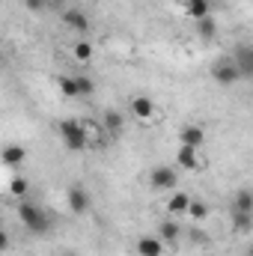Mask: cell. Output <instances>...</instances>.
<instances>
[{"instance_id": "obj_13", "label": "cell", "mask_w": 253, "mask_h": 256, "mask_svg": "<svg viewBox=\"0 0 253 256\" xmlns=\"http://www.w3.org/2000/svg\"><path fill=\"white\" fill-rule=\"evenodd\" d=\"M179 236H182V224H179L176 218H170V220H161V224H158V238H161L164 244H176V242H179Z\"/></svg>"}, {"instance_id": "obj_23", "label": "cell", "mask_w": 253, "mask_h": 256, "mask_svg": "<svg viewBox=\"0 0 253 256\" xmlns=\"http://www.w3.org/2000/svg\"><path fill=\"white\" fill-rule=\"evenodd\" d=\"M196 27H200V36H202V39H212V36L218 33V24H214V18H212V15L200 18V21H196Z\"/></svg>"}, {"instance_id": "obj_19", "label": "cell", "mask_w": 253, "mask_h": 256, "mask_svg": "<svg viewBox=\"0 0 253 256\" xmlns=\"http://www.w3.org/2000/svg\"><path fill=\"white\" fill-rule=\"evenodd\" d=\"M122 128H126V120H122V114H120V110H108V114H104V131L120 134Z\"/></svg>"}, {"instance_id": "obj_21", "label": "cell", "mask_w": 253, "mask_h": 256, "mask_svg": "<svg viewBox=\"0 0 253 256\" xmlns=\"http://www.w3.org/2000/svg\"><path fill=\"white\" fill-rule=\"evenodd\" d=\"M57 86H60V92H63L66 98H80V96H78L74 74H63V78H57Z\"/></svg>"}, {"instance_id": "obj_7", "label": "cell", "mask_w": 253, "mask_h": 256, "mask_svg": "<svg viewBox=\"0 0 253 256\" xmlns=\"http://www.w3.org/2000/svg\"><path fill=\"white\" fill-rule=\"evenodd\" d=\"M230 60L236 63L238 74H242V80L253 78V48L248 45V42H244V45H238V48H236V54H232Z\"/></svg>"}, {"instance_id": "obj_25", "label": "cell", "mask_w": 253, "mask_h": 256, "mask_svg": "<svg viewBox=\"0 0 253 256\" xmlns=\"http://www.w3.org/2000/svg\"><path fill=\"white\" fill-rule=\"evenodd\" d=\"M24 3H27L30 12H42V9H45V0H24Z\"/></svg>"}, {"instance_id": "obj_6", "label": "cell", "mask_w": 253, "mask_h": 256, "mask_svg": "<svg viewBox=\"0 0 253 256\" xmlns=\"http://www.w3.org/2000/svg\"><path fill=\"white\" fill-rule=\"evenodd\" d=\"M66 206H68L72 214H86L90 212V191L84 185H72L66 191Z\"/></svg>"}, {"instance_id": "obj_12", "label": "cell", "mask_w": 253, "mask_h": 256, "mask_svg": "<svg viewBox=\"0 0 253 256\" xmlns=\"http://www.w3.org/2000/svg\"><path fill=\"white\" fill-rule=\"evenodd\" d=\"M188 206H190V194H185V191H173L170 200H167L170 218H185V214H188Z\"/></svg>"}, {"instance_id": "obj_24", "label": "cell", "mask_w": 253, "mask_h": 256, "mask_svg": "<svg viewBox=\"0 0 253 256\" xmlns=\"http://www.w3.org/2000/svg\"><path fill=\"white\" fill-rule=\"evenodd\" d=\"M74 84H78V96H92V80L86 74H74Z\"/></svg>"}, {"instance_id": "obj_10", "label": "cell", "mask_w": 253, "mask_h": 256, "mask_svg": "<svg viewBox=\"0 0 253 256\" xmlns=\"http://www.w3.org/2000/svg\"><path fill=\"white\" fill-rule=\"evenodd\" d=\"M63 24L72 33H90V18H86V12H80V9H66Z\"/></svg>"}, {"instance_id": "obj_20", "label": "cell", "mask_w": 253, "mask_h": 256, "mask_svg": "<svg viewBox=\"0 0 253 256\" xmlns=\"http://www.w3.org/2000/svg\"><path fill=\"white\" fill-rule=\"evenodd\" d=\"M232 226H236V232H250L253 226V214L250 212H232Z\"/></svg>"}, {"instance_id": "obj_26", "label": "cell", "mask_w": 253, "mask_h": 256, "mask_svg": "<svg viewBox=\"0 0 253 256\" xmlns=\"http://www.w3.org/2000/svg\"><path fill=\"white\" fill-rule=\"evenodd\" d=\"M6 248H9V236H6V232H3V230H0V254H3V250H6Z\"/></svg>"}, {"instance_id": "obj_17", "label": "cell", "mask_w": 253, "mask_h": 256, "mask_svg": "<svg viewBox=\"0 0 253 256\" xmlns=\"http://www.w3.org/2000/svg\"><path fill=\"white\" fill-rule=\"evenodd\" d=\"M232 212H250L253 214V191L250 188H242L232 200Z\"/></svg>"}, {"instance_id": "obj_8", "label": "cell", "mask_w": 253, "mask_h": 256, "mask_svg": "<svg viewBox=\"0 0 253 256\" xmlns=\"http://www.w3.org/2000/svg\"><path fill=\"white\" fill-rule=\"evenodd\" d=\"M179 146L202 149V146H206V128L202 126H182L179 128Z\"/></svg>"}, {"instance_id": "obj_4", "label": "cell", "mask_w": 253, "mask_h": 256, "mask_svg": "<svg viewBox=\"0 0 253 256\" xmlns=\"http://www.w3.org/2000/svg\"><path fill=\"white\" fill-rule=\"evenodd\" d=\"M131 116L137 122H155L161 114H158V104L149 98V96H134L131 98Z\"/></svg>"}, {"instance_id": "obj_3", "label": "cell", "mask_w": 253, "mask_h": 256, "mask_svg": "<svg viewBox=\"0 0 253 256\" xmlns=\"http://www.w3.org/2000/svg\"><path fill=\"white\" fill-rule=\"evenodd\" d=\"M212 80L218 86H232V84L242 80V74H238V68H236V63L230 57H224V60H218V63L212 66Z\"/></svg>"}, {"instance_id": "obj_28", "label": "cell", "mask_w": 253, "mask_h": 256, "mask_svg": "<svg viewBox=\"0 0 253 256\" xmlns=\"http://www.w3.org/2000/svg\"><path fill=\"white\" fill-rule=\"evenodd\" d=\"M63 256H74V254H63Z\"/></svg>"}, {"instance_id": "obj_5", "label": "cell", "mask_w": 253, "mask_h": 256, "mask_svg": "<svg viewBox=\"0 0 253 256\" xmlns=\"http://www.w3.org/2000/svg\"><path fill=\"white\" fill-rule=\"evenodd\" d=\"M149 185H152L155 191H173V188L179 185V173H176L173 167H155V170L149 173Z\"/></svg>"}, {"instance_id": "obj_18", "label": "cell", "mask_w": 253, "mask_h": 256, "mask_svg": "<svg viewBox=\"0 0 253 256\" xmlns=\"http://www.w3.org/2000/svg\"><path fill=\"white\" fill-rule=\"evenodd\" d=\"M72 54H74V60H78V63H90V60L96 57V48H92L86 39H80V42L72 48Z\"/></svg>"}, {"instance_id": "obj_22", "label": "cell", "mask_w": 253, "mask_h": 256, "mask_svg": "<svg viewBox=\"0 0 253 256\" xmlns=\"http://www.w3.org/2000/svg\"><path fill=\"white\" fill-rule=\"evenodd\" d=\"M9 194H12L15 200H24V196L30 194V182H27L24 176H12V182H9Z\"/></svg>"}, {"instance_id": "obj_15", "label": "cell", "mask_w": 253, "mask_h": 256, "mask_svg": "<svg viewBox=\"0 0 253 256\" xmlns=\"http://www.w3.org/2000/svg\"><path fill=\"white\" fill-rule=\"evenodd\" d=\"M182 12L194 21H200V18L212 15V0H182Z\"/></svg>"}, {"instance_id": "obj_16", "label": "cell", "mask_w": 253, "mask_h": 256, "mask_svg": "<svg viewBox=\"0 0 253 256\" xmlns=\"http://www.w3.org/2000/svg\"><path fill=\"white\" fill-rule=\"evenodd\" d=\"M208 212H212V208H208V202H206V200L190 196V206H188V214H185V218H188L190 224H202V220L208 218Z\"/></svg>"}, {"instance_id": "obj_14", "label": "cell", "mask_w": 253, "mask_h": 256, "mask_svg": "<svg viewBox=\"0 0 253 256\" xmlns=\"http://www.w3.org/2000/svg\"><path fill=\"white\" fill-rule=\"evenodd\" d=\"M24 158H27V152H24V146H18V143H9V146L0 149V161H3L6 167H21Z\"/></svg>"}, {"instance_id": "obj_2", "label": "cell", "mask_w": 253, "mask_h": 256, "mask_svg": "<svg viewBox=\"0 0 253 256\" xmlns=\"http://www.w3.org/2000/svg\"><path fill=\"white\" fill-rule=\"evenodd\" d=\"M57 134H60V140L68 152H86L90 149V131L78 120H63L57 126Z\"/></svg>"}, {"instance_id": "obj_9", "label": "cell", "mask_w": 253, "mask_h": 256, "mask_svg": "<svg viewBox=\"0 0 253 256\" xmlns=\"http://www.w3.org/2000/svg\"><path fill=\"white\" fill-rule=\"evenodd\" d=\"M164 242L158 238V236H140L137 242H134V250L137 256H164Z\"/></svg>"}, {"instance_id": "obj_1", "label": "cell", "mask_w": 253, "mask_h": 256, "mask_svg": "<svg viewBox=\"0 0 253 256\" xmlns=\"http://www.w3.org/2000/svg\"><path fill=\"white\" fill-rule=\"evenodd\" d=\"M18 220L24 224V230L27 232H36V236H45L48 230H51V218H48V212L39 206V202H33V200H18Z\"/></svg>"}, {"instance_id": "obj_11", "label": "cell", "mask_w": 253, "mask_h": 256, "mask_svg": "<svg viewBox=\"0 0 253 256\" xmlns=\"http://www.w3.org/2000/svg\"><path fill=\"white\" fill-rule=\"evenodd\" d=\"M176 161H179V167H182V170H200V167H202L200 149H194V146H179Z\"/></svg>"}, {"instance_id": "obj_27", "label": "cell", "mask_w": 253, "mask_h": 256, "mask_svg": "<svg viewBox=\"0 0 253 256\" xmlns=\"http://www.w3.org/2000/svg\"><path fill=\"white\" fill-rule=\"evenodd\" d=\"M3 66H6V54H3V51H0V68H3Z\"/></svg>"}]
</instances>
